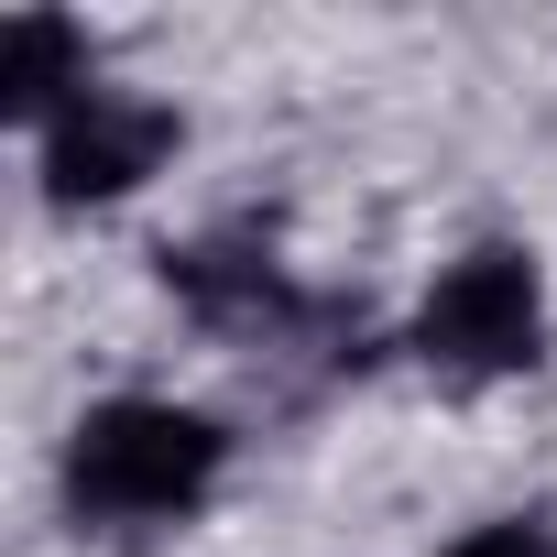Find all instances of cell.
<instances>
[{
	"instance_id": "1",
	"label": "cell",
	"mask_w": 557,
	"mask_h": 557,
	"mask_svg": "<svg viewBox=\"0 0 557 557\" xmlns=\"http://www.w3.org/2000/svg\"><path fill=\"white\" fill-rule=\"evenodd\" d=\"M230 481V426L175 394H110L55 448V503L77 535H164L197 524Z\"/></svg>"
},
{
	"instance_id": "2",
	"label": "cell",
	"mask_w": 557,
	"mask_h": 557,
	"mask_svg": "<svg viewBox=\"0 0 557 557\" xmlns=\"http://www.w3.org/2000/svg\"><path fill=\"white\" fill-rule=\"evenodd\" d=\"M557 350V307H546V262L535 240H470L426 273V296L405 318V361L448 394H492L546 372Z\"/></svg>"
},
{
	"instance_id": "3",
	"label": "cell",
	"mask_w": 557,
	"mask_h": 557,
	"mask_svg": "<svg viewBox=\"0 0 557 557\" xmlns=\"http://www.w3.org/2000/svg\"><path fill=\"white\" fill-rule=\"evenodd\" d=\"M186 153V121L153 99V88H77L45 132H34V175H45V208H121V197H143L164 164Z\"/></svg>"
},
{
	"instance_id": "4",
	"label": "cell",
	"mask_w": 557,
	"mask_h": 557,
	"mask_svg": "<svg viewBox=\"0 0 557 557\" xmlns=\"http://www.w3.org/2000/svg\"><path fill=\"white\" fill-rule=\"evenodd\" d=\"M164 285L186 296L197 329H262V339H285L307 318V296L285 285V262H273L251 230H208V240L164 251Z\"/></svg>"
},
{
	"instance_id": "5",
	"label": "cell",
	"mask_w": 557,
	"mask_h": 557,
	"mask_svg": "<svg viewBox=\"0 0 557 557\" xmlns=\"http://www.w3.org/2000/svg\"><path fill=\"white\" fill-rule=\"evenodd\" d=\"M77 88H99V55L66 12H23L12 34H0V110H12L23 132H45Z\"/></svg>"
},
{
	"instance_id": "6",
	"label": "cell",
	"mask_w": 557,
	"mask_h": 557,
	"mask_svg": "<svg viewBox=\"0 0 557 557\" xmlns=\"http://www.w3.org/2000/svg\"><path fill=\"white\" fill-rule=\"evenodd\" d=\"M437 557H557V513H492V524L448 535Z\"/></svg>"
}]
</instances>
